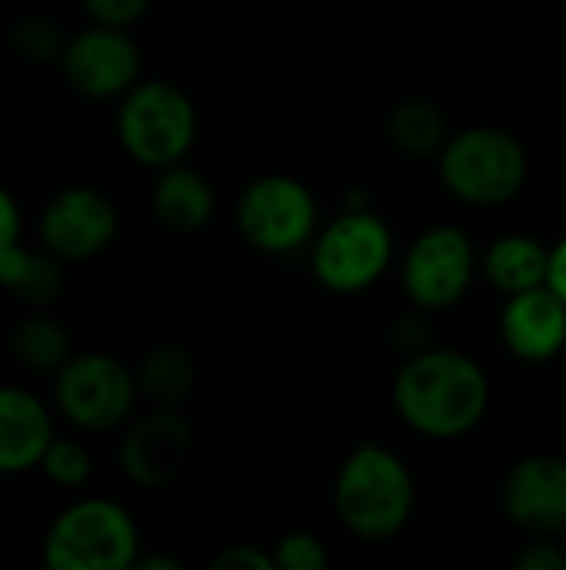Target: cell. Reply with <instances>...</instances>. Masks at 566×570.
<instances>
[{
	"label": "cell",
	"mask_w": 566,
	"mask_h": 570,
	"mask_svg": "<svg viewBox=\"0 0 566 570\" xmlns=\"http://www.w3.org/2000/svg\"><path fill=\"white\" fill-rule=\"evenodd\" d=\"M63 80L90 100H120L143 70V53L130 30L87 23L63 40L57 57Z\"/></svg>",
	"instance_id": "cell-11"
},
{
	"label": "cell",
	"mask_w": 566,
	"mask_h": 570,
	"mask_svg": "<svg viewBox=\"0 0 566 570\" xmlns=\"http://www.w3.org/2000/svg\"><path fill=\"white\" fill-rule=\"evenodd\" d=\"M40 558L43 570H130L140 558V534L127 508L87 498L57 514Z\"/></svg>",
	"instance_id": "cell-5"
},
{
	"label": "cell",
	"mask_w": 566,
	"mask_h": 570,
	"mask_svg": "<svg viewBox=\"0 0 566 570\" xmlns=\"http://www.w3.org/2000/svg\"><path fill=\"white\" fill-rule=\"evenodd\" d=\"M504 514L514 528L534 538H554L566 531V458L530 454L520 458L500 491Z\"/></svg>",
	"instance_id": "cell-12"
},
{
	"label": "cell",
	"mask_w": 566,
	"mask_h": 570,
	"mask_svg": "<svg viewBox=\"0 0 566 570\" xmlns=\"http://www.w3.org/2000/svg\"><path fill=\"white\" fill-rule=\"evenodd\" d=\"M387 137L390 144L404 154V157H414V160H427V157H437L450 137V127H447V117L444 110L427 100V97H407L400 100L390 117H387Z\"/></svg>",
	"instance_id": "cell-19"
},
{
	"label": "cell",
	"mask_w": 566,
	"mask_h": 570,
	"mask_svg": "<svg viewBox=\"0 0 566 570\" xmlns=\"http://www.w3.org/2000/svg\"><path fill=\"white\" fill-rule=\"evenodd\" d=\"M207 570H277L270 551L257 548V544H230L224 548Z\"/></svg>",
	"instance_id": "cell-26"
},
{
	"label": "cell",
	"mask_w": 566,
	"mask_h": 570,
	"mask_svg": "<svg viewBox=\"0 0 566 570\" xmlns=\"http://www.w3.org/2000/svg\"><path fill=\"white\" fill-rule=\"evenodd\" d=\"M193 448V428L177 411H153L143 414L120 444V468L130 484L143 491L167 488L187 464Z\"/></svg>",
	"instance_id": "cell-13"
},
{
	"label": "cell",
	"mask_w": 566,
	"mask_h": 570,
	"mask_svg": "<svg viewBox=\"0 0 566 570\" xmlns=\"http://www.w3.org/2000/svg\"><path fill=\"white\" fill-rule=\"evenodd\" d=\"M20 240V207L13 194L0 184V250Z\"/></svg>",
	"instance_id": "cell-29"
},
{
	"label": "cell",
	"mask_w": 566,
	"mask_h": 570,
	"mask_svg": "<svg viewBox=\"0 0 566 570\" xmlns=\"http://www.w3.org/2000/svg\"><path fill=\"white\" fill-rule=\"evenodd\" d=\"M150 210L167 230L197 234L210 224L217 210V190L203 170L173 164L167 170H157V180L150 190Z\"/></svg>",
	"instance_id": "cell-16"
},
{
	"label": "cell",
	"mask_w": 566,
	"mask_h": 570,
	"mask_svg": "<svg viewBox=\"0 0 566 570\" xmlns=\"http://www.w3.org/2000/svg\"><path fill=\"white\" fill-rule=\"evenodd\" d=\"M417 504V484L400 454L384 444H357L337 471L334 508L347 531L367 541L394 538L407 528Z\"/></svg>",
	"instance_id": "cell-2"
},
{
	"label": "cell",
	"mask_w": 566,
	"mask_h": 570,
	"mask_svg": "<svg viewBox=\"0 0 566 570\" xmlns=\"http://www.w3.org/2000/svg\"><path fill=\"white\" fill-rule=\"evenodd\" d=\"M60 414L80 431H110L133 411L137 377L110 354H73L57 371L53 387Z\"/></svg>",
	"instance_id": "cell-9"
},
{
	"label": "cell",
	"mask_w": 566,
	"mask_h": 570,
	"mask_svg": "<svg viewBox=\"0 0 566 570\" xmlns=\"http://www.w3.org/2000/svg\"><path fill=\"white\" fill-rule=\"evenodd\" d=\"M444 187L470 207L510 204L530 177L527 147L504 127H467L447 137L437 154Z\"/></svg>",
	"instance_id": "cell-4"
},
{
	"label": "cell",
	"mask_w": 566,
	"mask_h": 570,
	"mask_svg": "<svg viewBox=\"0 0 566 570\" xmlns=\"http://www.w3.org/2000/svg\"><path fill=\"white\" fill-rule=\"evenodd\" d=\"M150 3L153 0H80L90 23L110 27V30H130L133 23H140Z\"/></svg>",
	"instance_id": "cell-25"
},
{
	"label": "cell",
	"mask_w": 566,
	"mask_h": 570,
	"mask_svg": "<svg viewBox=\"0 0 566 570\" xmlns=\"http://www.w3.org/2000/svg\"><path fill=\"white\" fill-rule=\"evenodd\" d=\"M274 568L277 570H327L330 568V554L324 548V541L310 531H290L284 534L274 551Z\"/></svg>",
	"instance_id": "cell-24"
},
{
	"label": "cell",
	"mask_w": 566,
	"mask_h": 570,
	"mask_svg": "<svg viewBox=\"0 0 566 570\" xmlns=\"http://www.w3.org/2000/svg\"><path fill=\"white\" fill-rule=\"evenodd\" d=\"M50 441V411L30 391L0 387V474H23L37 468Z\"/></svg>",
	"instance_id": "cell-15"
},
{
	"label": "cell",
	"mask_w": 566,
	"mask_h": 570,
	"mask_svg": "<svg viewBox=\"0 0 566 570\" xmlns=\"http://www.w3.org/2000/svg\"><path fill=\"white\" fill-rule=\"evenodd\" d=\"M394 407L414 434L457 441L487 417L490 377L464 351L427 347L400 364L394 377Z\"/></svg>",
	"instance_id": "cell-1"
},
{
	"label": "cell",
	"mask_w": 566,
	"mask_h": 570,
	"mask_svg": "<svg viewBox=\"0 0 566 570\" xmlns=\"http://www.w3.org/2000/svg\"><path fill=\"white\" fill-rule=\"evenodd\" d=\"M10 347H13V357L37 374H57L73 357L70 334L63 331V324L43 314L20 321L10 337Z\"/></svg>",
	"instance_id": "cell-21"
},
{
	"label": "cell",
	"mask_w": 566,
	"mask_h": 570,
	"mask_svg": "<svg viewBox=\"0 0 566 570\" xmlns=\"http://www.w3.org/2000/svg\"><path fill=\"white\" fill-rule=\"evenodd\" d=\"M544 287L566 307V237L557 240L547 254V281Z\"/></svg>",
	"instance_id": "cell-28"
},
{
	"label": "cell",
	"mask_w": 566,
	"mask_h": 570,
	"mask_svg": "<svg viewBox=\"0 0 566 570\" xmlns=\"http://www.w3.org/2000/svg\"><path fill=\"white\" fill-rule=\"evenodd\" d=\"M504 347L524 364H547L566 347V307L547 291H527L507 297L500 311Z\"/></svg>",
	"instance_id": "cell-14"
},
{
	"label": "cell",
	"mask_w": 566,
	"mask_h": 570,
	"mask_svg": "<svg viewBox=\"0 0 566 570\" xmlns=\"http://www.w3.org/2000/svg\"><path fill=\"white\" fill-rule=\"evenodd\" d=\"M394 261V234L370 207L344 210L310 240V271L330 294L374 287Z\"/></svg>",
	"instance_id": "cell-6"
},
{
	"label": "cell",
	"mask_w": 566,
	"mask_h": 570,
	"mask_svg": "<svg viewBox=\"0 0 566 570\" xmlns=\"http://www.w3.org/2000/svg\"><path fill=\"white\" fill-rule=\"evenodd\" d=\"M37 230L50 257L60 264H80L100 257L113 244L120 214L103 190L90 184H70L47 200Z\"/></svg>",
	"instance_id": "cell-10"
},
{
	"label": "cell",
	"mask_w": 566,
	"mask_h": 570,
	"mask_svg": "<svg viewBox=\"0 0 566 570\" xmlns=\"http://www.w3.org/2000/svg\"><path fill=\"white\" fill-rule=\"evenodd\" d=\"M130 570H187V564L173 554H140Z\"/></svg>",
	"instance_id": "cell-30"
},
{
	"label": "cell",
	"mask_w": 566,
	"mask_h": 570,
	"mask_svg": "<svg viewBox=\"0 0 566 570\" xmlns=\"http://www.w3.org/2000/svg\"><path fill=\"white\" fill-rule=\"evenodd\" d=\"M547 254L550 247H544L530 234H504L484 250V261L477 267L484 271L494 291H500L504 297H517V294L544 287Z\"/></svg>",
	"instance_id": "cell-17"
},
{
	"label": "cell",
	"mask_w": 566,
	"mask_h": 570,
	"mask_svg": "<svg viewBox=\"0 0 566 570\" xmlns=\"http://www.w3.org/2000/svg\"><path fill=\"white\" fill-rule=\"evenodd\" d=\"M37 468L47 474V481H53V484H60V488H80V484H87V478H90V471H93L90 451H87L80 441L57 438V434H53V441L47 444V451H43V458H40Z\"/></svg>",
	"instance_id": "cell-22"
},
{
	"label": "cell",
	"mask_w": 566,
	"mask_h": 570,
	"mask_svg": "<svg viewBox=\"0 0 566 570\" xmlns=\"http://www.w3.org/2000/svg\"><path fill=\"white\" fill-rule=\"evenodd\" d=\"M13 50L23 57V60H33V63H50L60 57L63 50V33L60 27L50 20V17H40V13H30V17H20L13 23Z\"/></svg>",
	"instance_id": "cell-23"
},
{
	"label": "cell",
	"mask_w": 566,
	"mask_h": 570,
	"mask_svg": "<svg viewBox=\"0 0 566 570\" xmlns=\"http://www.w3.org/2000/svg\"><path fill=\"white\" fill-rule=\"evenodd\" d=\"M193 384H197V364H193L190 351H183L177 344L153 347L137 371V387L157 407H167V411H177L193 394Z\"/></svg>",
	"instance_id": "cell-20"
},
{
	"label": "cell",
	"mask_w": 566,
	"mask_h": 570,
	"mask_svg": "<svg viewBox=\"0 0 566 570\" xmlns=\"http://www.w3.org/2000/svg\"><path fill=\"white\" fill-rule=\"evenodd\" d=\"M200 117L193 97L170 80H137L117 104V140L123 154L150 170L183 164L197 144Z\"/></svg>",
	"instance_id": "cell-3"
},
{
	"label": "cell",
	"mask_w": 566,
	"mask_h": 570,
	"mask_svg": "<svg viewBox=\"0 0 566 570\" xmlns=\"http://www.w3.org/2000/svg\"><path fill=\"white\" fill-rule=\"evenodd\" d=\"M477 277V250L467 230L434 224L414 237L404 257V294L420 311H447L464 301Z\"/></svg>",
	"instance_id": "cell-8"
},
{
	"label": "cell",
	"mask_w": 566,
	"mask_h": 570,
	"mask_svg": "<svg viewBox=\"0 0 566 570\" xmlns=\"http://www.w3.org/2000/svg\"><path fill=\"white\" fill-rule=\"evenodd\" d=\"M240 237L270 257H287L310 247L317 234V197L290 174H264L250 180L234 210Z\"/></svg>",
	"instance_id": "cell-7"
},
{
	"label": "cell",
	"mask_w": 566,
	"mask_h": 570,
	"mask_svg": "<svg viewBox=\"0 0 566 570\" xmlns=\"http://www.w3.org/2000/svg\"><path fill=\"white\" fill-rule=\"evenodd\" d=\"M510 570H566V548L554 544L550 538H537L514 558Z\"/></svg>",
	"instance_id": "cell-27"
},
{
	"label": "cell",
	"mask_w": 566,
	"mask_h": 570,
	"mask_svg": "<svg viewBox=\"0 0 566 570\" xmlns=\"http://www.w3.org/2000/svg\"><path fill=\"white\" fill-rule=\"evenodd\" d=\"M0 287L10 291L17 301L43 307L63 287L60 261L47 250H30L20 240L0 250Z\"/></svg>",
	"instance_id": "cell-18"
}]
</instances>
